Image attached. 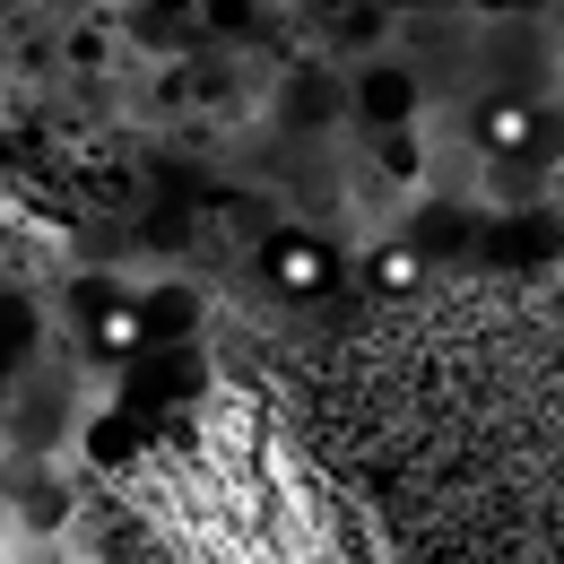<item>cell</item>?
Wrapping results in <instances>:
<instances>
[{"label": "cell", "mask_w": 564, "mask_h": 564, "mask_svg": "<svg viewBox=\"0 0 564 564\" xmlns=\"http://www.w3.org/2000/svg\"><path fill=\"white\" fill-rule=\"evenodd\" d=\"M261 279L279 286V295H322V286H330V243H322V235H270Z\"/></svg>", "instance_id": "6da1fadb"}, {"label": "cell", "mask_w": 564, "mask_h": 564, "mask_svg": "<svg viewBox=\"0 0 564 564\" xmlns=\"http://www.w3.org/2000/svg\"><path fill=\"white\" fill-rule=\"evenodd\" d=\"M148 304H131V295H87V339H96V356H113V365H131V356L148 348Z\"/></svg>", "instance_id": "7a4b0ae2"}, {"label": "cell", "mask_w": 564, "mask_h": 564, "mask_svg": "<svg viewBox=\"0 0 564 564\" xmlns=\"http://www.w3.org/2000/svg\"><path fill=\"white\" fill-rule=\"evenodd\" d=\"M469 131H478V148H487V156H530V140H539V113H530L521 96H487Z\"/></svg>", "instance_id": "3957f363"}, {"label": "cell", "mask_w": 564, "mask_h": 564, "mask_svg": "<svg viewBox=\"0 0 564 564\" xmlns=\"http://www.w3.org/2000/svg\"><path fill=\"white\" fill-rule=\"evenodd\" d=\"M365 279L382 286V295H409V286L425 279V261H417V243H382L373 261H365Z\"/></svg>", "instance_id": "277c9868"}, {"label": "cell", "mask_w": 564, "mask_h": 564, "mask_svg": "<svg viewBox=\"0 0 564 564\" xmlns=\"http://www.w3.org/2000/svg\"><path fill=\"white\" fill-rule=\"evenodd\" d=\"M26 330H35V322H26V304H9V295H0V348H26Z\"/></svg>", "instance_id": "5b68a950"}, {"label": "cell", "mask_w": 564, "mask_h": 564, "mask_svg": "<svg viewBox=\"0 0 564 564\" xmlns=\"http://www.w3.org/2000/svg\"><path fill=\"white\" fill-rule=\"evenodd\" d=\"M0 400H9V348H0Z\"/></svg>", "instance_id": "8992f818"}]
</instances>
